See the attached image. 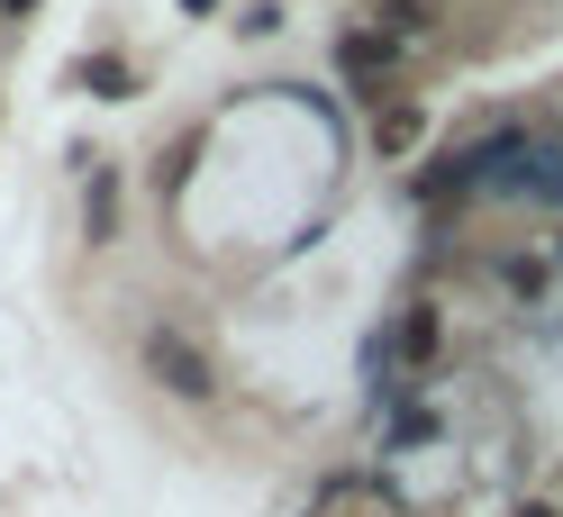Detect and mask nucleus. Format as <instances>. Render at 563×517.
<instances>
[{"label": "nucleus", "mask_w": 563, "mask_h": 517, "mask_svg": "<svg viewBox=\"0 0 563 517\" xmlns=\"http://www.w3.org/2000/svg\"><path fill=\"white\" fill-rule=\"evenodd\" d=\"M418 136H428V110L382 91V100H373V155H382V164H400V155H418Z\"/></svg>", "instance_id": "f03ea898"}, {"label": "nucleus", "mask_w": 563, "mask_h": 517, "mask_svg": "<svg viewBox=\"0 0 563 517\" xmlns=\"http://www.w3.org/2000/svg\"><path fill=\"white\" fill-rule=\"evenodd\" d=\"M518 517H563V508H554V499H527V508H518Z\"/></svg>", "instance_id": "423d86ee"}, {"label": "nucleus", "mask_w": 563, "mask_h": 517, "mask_svg": "<svg viewBox=\"0 0 563 517\" xmlns=\"http://www.w3.org/2000/svg\"><path fill=\"white\" fill-rule=\"evenodd\" d=\"M146 372H155L173 400H219V372H209V355H200L183 327H155L146 336Z\"/></svg>", "instance_id": "f257e3e1"}, {"label": "nucleus", "mask_w": 563, "mask_h": 517, "mask_svg": "<svg viewBox=\"0 0 563 517\" xmlns=\"http://www.w3.org/2000/svg\"><path fill=\"white\" fill-rule=\"evenodd\" d=\"M437 336H445L437 300H409V318H400V363H409V372H428V363H437Z\"/></svg>", "instance_id": "7ed1b4c3"}, {"label": "nucleus", "mask_w": 563, "mask_h": 517, "mask_svg": "<svg viewBox=\"0 0 563 517\" xmlns=\"http://www.w3.org/2000/svg\"><path fill=\"white\" fill-rule=\"evenodd\" d=\"M0 10H10V19H27V10H37V0H0Z\"/></svg>", "instance_id": "0eeeda50"}, {"label": "nucleus", "mask_w": 563, "mask_h": 517, "mask_svg": "<svg viewBox=\"0 0 563 517\" xmlns=\"http://www.w3.org/2000/svg\"><path fill=\"white\" fill-rule=\"evenodd\" d=\"M373 27H382L391 46H418V37L437 27V0H382V10H373Z\"/></svg>", "instance_id": "20e7f679"}, {"label": "nucleus", "mask_w": 563, "mask_h": 517, "mask_svg": "<svg viewBox=\"0 0 563 517\" xmlns=\"http://www.w3.org/2000/svg\"><path fill=\"white\" fill-rule=\"evenodd\" d=\"M82 236H91V246L119 236V182H110V172H91V191H82Z\"/></svg>", "instance_id": "39448f33"}]
</instances>
